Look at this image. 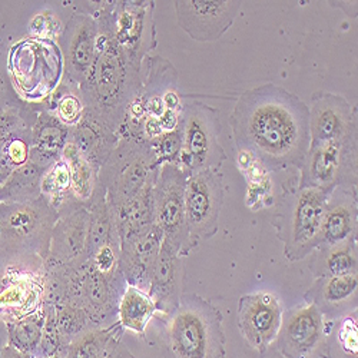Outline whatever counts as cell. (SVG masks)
Segmentation results:
<instances>
[{"mask_svg": "<svg viewBox=\"0 0 358 358\" xmlns=\"http://www.w3.org/2000/svg\"><path fill=\"white\" fill-rule=\"evenodd\" d=\"M231 124L235 141L270 168L304 165L310 148L308 106L275 85L247 91Z\"/></svg>", "mask_w": 358, "mask_h": 358, "instance_id": "obj_1", "label": "cell"}, {"mask_svg": "<svg viewBox=\"0 0 358 358\" xmlns=\"http://www.w3.org/2000/svg\"><path fill=\"white\" fill-rule=\"evenodd\" d=\"M142 62L128 55L112 36L99 29L95 64L79 87L85 110L119 134L129 105L142 87Z\"/></svg>", "mask_w": 358, "mask_h": 358, "instance_id": "obj_2", "label": "cell"}, {"mask_svg": "<svg viewBox=\"0 0 358 358\" xmlns=\"http://www.w3.org/2000/svg\"><path fill=\"white\" fill-rule=\"evenodd\" d=\"M162 345L166 358H225L221 313L198 295H182L168 315Z\"/></svg>", "mask_w": 358, "mask_h": 358, "instance_id": "obj_3", "label": "cell"}, {"mask_svg": "<svg viewBox=\"0 0 358 358\" xmlns=\"http://www.w3.org/2000/svg\"><path fill=\"white\" fill-rule=\"evenodd\" d=\"M64 56L53 41L26 38L8 52V73L16 95L34 105L49 98L62 80Z\"/></svg>", "mask_w": 358, "mask_h": 358, "instance_id": "obj_4", "label": "cell"}, {"mask_svg": "<svg viewBox=\"0 0 358 358\" xmlns=\"http://www.w3.org/2000/svg\"><path fill=\"white\" fill-rule=\"evenodd\" d=\"M59 215L43 198L0 202V255L42 259L46 264Z\"/></svg>", "mask_w": 358, "mask_h": 358, "instance_id": "obj_5", "label": "cell"}, {"mask_svg": "<svg viewBox=\"0 0 358 358\" xmlns=\"http://www.w3.org/2000/svg\"><path fill=\"white\" fill-rule=\"evenodd\" d=\"M158 165L151 146L134 138L119 135L117 145L98 172L110 210L124 205L152 181Z\"/></svg>", "mask_w": 358, "mask_h": 358, "instance_id": "obj_6", "label": "cell"}, {"mask_svg": "<svg viewBox=\"0 0 358 358\" xmlns=\"http://www.w3.org/2000/svg\"><path fill=\"white\" fill-rule=\"evenodd\" d=\"M328 194L311 187H300L284 199L275 218L284 252L289 261H300L318 248Z\"/></svg>", "mask_w": 358, "mask_h": 358, "instance_id": "obj_7", "label": "cell"}, {"mask_svg": "<svg viewBox=\"0 0 358 358\" xmlns=\"http://www.w3.org/2000/svg\"><path fill=\"white\" fill-rule=\"evenodd\" d=\"M0 320L32 315L45 304V261L0 255Z\"/></svg>", "mask_w": 358, "mask_h": 358, "instance_id": "obj_8", "label": "cell"}, {"mask_svg": "<svg viewBox=\"0 0 358 358\" xmlns=\"http://www.w3.org/2000/svg\"><path fill=\"white\" fill-rule=\"evenodd\" d=\"M188 175L176 164L158 168L154 184L155 225L181 255L191 251L185 224V185Z\"/></svg>", "mask_w": 358, "mask_h": 358, "instance_id": "obj_9", "label": "cell"}, {"mask_svg": "<svg viewBox=\"0 0 358 358\" xmlns=\"http://www.w3.org/2000/svg\"><path fill=\"white\" fill-rule=\"evenodd\" d=\"M357 136L310 148L300 187L318 188L330 195L338 187L354 188Z\"/></svg>", "mask_w": 358, "mask_h": 358, "instance_id": "obj_10", "label": "cell"}, {"mask_svg": "<svg viewBox=\"0 0 358 358\" xmlns=\"http://www.w3.org/2000/svg\"><path fill=\"white\" fill-rule=\"evenodd\" d=\"M222 184L215 168L188 175L185 185V224L191 250L218 231Z\"/></svg>", "mask_w": 358, "mask_h": 358, "instance_id": "obj_11", "label": "cell"}, {"mask_svg": "<svg viewBox=\"0 0 358 358\" xmlns=\"http://www.w3.org/2000/svg\"><path fill=\"white\" fill-rule=\"evenodd\" d=\"M57 215L45 268L68 273L78 270L87 261L89 208L72 202L64 206Z\"/></svg>", "mask_w": 358, "mask_h": 358, "instance_id": "obj_12", "label": "cell"}, {"mask_svg": "<svg viewBox=\"0 0 358 358\" xmlns=\"http://www.w3.org/2000/svg\"><path fill=\"white\" fill-rule=\"evenodd\" d=\"M181 159L191 173L220 164L221 146L215 112L203 105H191L184 112L181 124Z\"/></svg>", "mask_w": 358, "mask_h": 358, "instance_id": "obj_13", "label": "cell"}, {"mask_svg": "<svg viewBox=\"0 0 358 358\" xmlns=\"http://www.w3.org/2000/svg\"><path fill=\"white\" fill-rule=\"evenodd\" d=\"M99 45V26L95 16L73 15L59 36L69 86L78 89L95 64Z\"/></svg>", "mask_w": 358, "mask_h": 358, "instance_id": "obj_14", "label": "cell"}, {"mask_svg": "<svg viewBox=\"0 0 358 358\" xmlns=\"http://www.w3.org/2000/svg\"><path fill=\"white\" fill-rule=\"evenodd\" d=\"M282 315L281 300L273 292L248 294L238 303V328L248 345L259 354L275 343Z\"/></svg>", "mask_w": 358, "mask_h": 358, "instance_id": "obj_15", "label": "cell"}, {"mask_svg": "<svg viewBox=\"0 0 358 358\" xmlns=\"http://www.w3.org/2000/svg\"><path fill=\"white\" fill-rule=\"evenodd\" d=\"M325 318L311 304L295 307L282 315L275 338L277 351L285 358H310L324 337Z\"/></svg>", "mask_w": 358, "mask_h": 358, "instance_id": "obj_16", "label": "cell"}, {"mask_svg": "<svg viewBox=\"0 0 358 358\" xmlns=\"http://www.w3.org/2000/svg\"><path fill=\"white\" fill-rule=\"evenodd\" d=\"M308 128L310 148L357 136L354 109L340 95L318 94L308 108Z\"/></svg>", "mask_w": 358, "mask_h": 358, "instance_id": "obj_17", "label": "cell"}, {"mask_svg": "<svg viewBox=\"0 0 358 358\" xmlns=\"http://www.w3.org/2000/svg\"><path fill=\"white\" fill-rule=\"evenodd\" d=\"M178 22L195 41L211 42L220 39L232 24L240 10V2H176Z\"/></svg>", "mask_w": 358, "mask_h": 358, "instance_id": "obj_18", "label": "cell"}, {"mask_svg": "<svg viewBox=\"0 0 358 358\" xmlns=\"http://www.w3.org/2000/svg\"><path fill=\"white\" fill-rule=\"evenodd\" d=\"M182 285V255L164 238L148 288L158 313L169 315L179 306L184 295Z\"/></svg>", "mask_w": 358, "mask_h": 358, "instance_id": "obj_19", "label": "cell"}, {"mask_svg": "<svg viewBox=\"0 0 358 358\" xmlns=\"http://www.w3.org/2000/svg\"><path fill=\"white\" fill-rule=\"evenodd\" d=\"M164 241L162 231L154 225L146 232L121 244V266L127 285L148 292L149 281Z\"/></svg>", "mask_w": 358, "mask_h": 358, "instance_id": "obj_20", "label": "cell"}, {"mask_svg": "<svg viewBox=\"0 0 358 358\" xmlns=\"http://www.w3.org/2000/svg\"><path fill=\"white\" fill-rule=\"evenodd\" d=\"M357 274L317 278L306 294V303L314 306L324 318L338 320L357 311Z\"/></svg>", "mask_w": 358, "mask_h": 358, "instance_id": "obj_21", "label": "cell"}, {"mask_svg": "<svg viewBox=\"0 0 358 358\" xmlns=\"http://www.w3.org/2000/svg\"><path fill=\"white\" fill-rule=\"evenodd\" d=\"M357 198L354 188L338 187L327 199L318 247H334L355 241Z\"/></svg>", "mask_w": 358, "mask_h": 358, "instance_id": "obj_22", "label": "cell"}, {"mask_svg": "<svg viewBox=\"0 0 358 358\" xmlns=\"http://www.w3.org/2000/svg\"><path fill=\"white\" fill-rule=\"evenodd\" d=\"M117 141L119 134L87 110L83 112L82 119L75 127L69 128L68 142L73 143L98 172L112 154Z\"/></svg>", "mask_w": 358, "mask_h": 358, "instance_id": "obj_23", "label": "cell"}, {"mask_svg": "<svg viewBox=\"0 0 358 358\" xmlns=\"http://www.w3.org/2000/svg\"><path fill=\"white\" fill-rule=\"evenodd\" d=\"M124 328L119 322L95 327L72 341L64 358H135L122 343Z\"/></svg>", "mask_w": 358, "mask_h": 358, "instance_id": "obj_24", "label": "cell"}, {"mask_svg": "<svg viewBox=\"0 0 358 358\" xmlns=\"http://www.w3.org/2000/svg\"><path fill=\"white\" fill-rule=\"evenodd\" d=\"M324 328V337L318 352L320 358H358L357 315L350 314L338 320H330Z\"/></svg>", "mask_w": 358, "mask_h": 358, "instance_id": "obj_25", "label": "cell"}, {"mask_svg": "<svg viewBox=\"0 0 358 358\" xmlns=\"http://www.w3.org/2000/svg\"><path fill=\"white\" fill-rule=\"evenodd\" d=\"M155 313L157 307L146 291L127 285L117 304V322L124 330L143 336Z\"/></svg>", "mask_w": 358, "mask_h": 358, "instance_id": "obj_26", "label": "cell"}, {"mask_svg": "<svg viewBox=\"0 0 358 358\" xmlns=\"http://www.w3.org/2000/svg\"><path fill=\"white\" fill-rule=\"evenodd\" d=\"M46 169L31 159L15 169L0 185V202H27L41 198V181Z\"/></svg>", "mask_w": 358, "mask_h": 358, "instance_id": "obj_27", "label": "cell"}, {"mask_svg": "<svg viewBox=\"0 0 358 358\" xmlns=\"http://www.w3.org/2000/svg\"><path fill=\"white\" fill-rule=\"evenodd\" d=\"M311 262V271L317 278L357 274V244L350 241L334 247H318Z\"/></svg>", "mask_w": 358, "mask_h": 358, "instance_id": "obj_28", "label": "cell"}, {"mask_svg": "<svg viewBox=\"0 0 358 358\" xmlns=\"http://www.w3.org/2000/svg\"><path fill=\"white\" fill-rule=\"evenodd\" d=\"M61 158L68 164L71 172V192L73 199L82 205H87L98 188V169L71 142L65 145Z\"/></svg>", "mask_w": 358, "mask_h": 358, "instance_id": "obj_29", "label": "cell"}, {"mask_svg": "<svg viewBox=\"0 0 358 358\" xmlns=\"http://www.w3.org/2000/svg\"><path fill=\"white\" fill-rule=\"evenodd\" d=\"M46 313L45 307L32 314L15 321H8L5 324V334H6V345L13 347L15 350L35 357L43 336Z\"/></svg>", "mask_w": 358, "mask_h": 358, "instance_id": "obj_30", "label": "cell"}, {"mask_svg": "<svg viewBox=\"0 0 358 358\" xmlns=\"http://www.w3.org/2000/svg\"><path fill=\"white\" fill-rule=\"evenodd\" d=\"M55 307V322L56 330L62 347V355L68 345L86 331L95 328L96 325L86 315V313L69 303H62Z\"/></svg>", "mask_w": 358, "mask_h": 358, "instance_id": "obj_31", "label": "cell"}, {"mask_svg": "<svg viewBox=\"0 0 358 358\" xmlns=\"http://www.w3.org/2000/svg\"><path fill=\"white\" fill-rule=\"evenodd\" d=\"M31 106L32 105L24 103L22 106L0 112V154H2L5 145L17 132L35 125L38 113Z\"/></svg>", "mask_w": 358, "mask_h": 358, "instance_id": "obj_32", "label": "cell"}, {"mask_svg": "<svg viewBox=\"0 0 358 358\" xmlns=\"http://www.w3.org/2000/svg\"><path fill=\"white\" fill-rule=\"evenodd\" d=\"M85 105L80 99L79 91L71 87V91L57 99L55 106V116L68 128L75 127L83 116Z\"/></svg>", "mask_w": 358, "mask_h": 358, "instance_id": "obj_33", "label": "cell"}, {"mask_svg": "<svg viewBox=\"0 0 358 358\" xmlns=\"http://www.w3.org/2000/svg\"><path fill=\"white\" fill-rule=\"evenodd\" d=\"M29 31H31L32 38L55 41L62 34V24L53 12L43 10L32 17L29 23Z\"/></svg>", "mask_w": 358, "mask_h": 358, "instance_id": "obj_34", "label": "cell"}, {"mask_svg": "<svg viewBox=\"0 0 358 358\" xmlns=\"http://www.w3.org/2000/svg\"><path fill=\"white\" fill-rule=\"evenodd\" d=\"M22 105H24V102L19 99L12 86L8 73V55L5 53L2 42H0V112Z\"/></svg>", "mask_w": 358, "mask_h": 358, "instance_id": "obj_35", "label": "cell"}, {"mask_svg": "<svg viewBox=\"0 0 358 358\" xmlns=\"http://www.w3.org/2000/svg\"><path fill=\"white\" fill-rule=\"evenodd\" d=\"M0 358H34V357L29 354H24V352H20L10 345H3V347H0Z\"/></svg>", "mask_w": 358, "mask_h": 358, "instance_id": "obj_36", "label": "cell"}, {"mask_svg": "<svg viewBox=\"0 0 358 358\" xmlns=\"http://www.w3.org/2000/svg\"><path fill=\"white\" fill-rule=\"evenodd\" d=\"M50 358H64L62 355H53V357H50Z\"/></svg>", "mask_w": 358, "mask_h": 358, "instance_id": "obj_37", "label": "cell"}, {"mask_svg": "<svg viewBox=\"0 0 358 358\" xmlns=\"http://www.w3.org/2000/svg\"><path fill=\"white\" fill-rule=\"evenodd\" d=\"M273 358H285V357H282V355H280V354H277L275 357H273Z\"/></svg>", "mask_w": 358, "mask_h": 358, "instance_id": "obj_38", "label": "cell"}]
</instances>
